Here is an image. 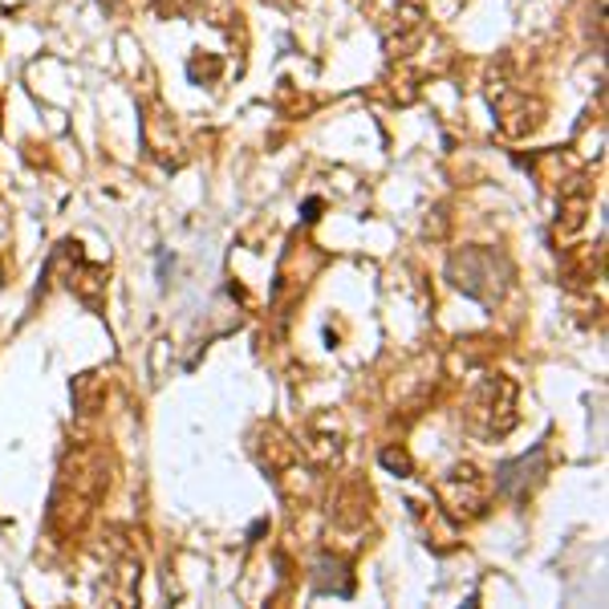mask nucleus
Here are the masks:
<instances>
[{"label": "nucleus", "instance_id": "f257e3e1", "mask_svg": "<svg viewBox=\"0 0 609 609\" xmlns=\"http://www.w3.org/2000/svg\"><path fill=\"white\" fill-rule=\"evenodd\" d=\"M318 212H321V199H309L304 203V220H318Z\"/></svg>", "mask_w": 609, "mask_h": 609}]
</instances>
